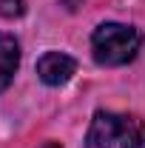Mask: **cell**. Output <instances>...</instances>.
Segmentation results:
<instances>
[{
	"instance_id": "1",
	"label": "cell",
	"mask_w": 145,
	"mask_h": 148,
	"mask_svg": "<svg viewBox=\"0 0 145 148\" xmlns=\"http://www.w3.org/2000/svg\"><path fill=\"white\" fill-rule=\"evenodd\" d=\"M85 148H145V123L122 111H97L85 134Z\"/></svg>"
},
{
	"instance_id": "2",
	"label": "cell",
	"mask_w": 145,
	"mask_h": 148,
	"mask_svg": "<svg viewBox=\"0 0 145 148\" xmlns=\"http://www.w3.org/2000/svg\"><path fill=\"white\" fill-rule=\"evenodd\" d=\"M145 37L128 23H103L91 34V51L100 66H125L140 54Z\"/></svg>"
},
{
	"instance_id": "3",
	"label": "cell",
	"mask_w": 145,
	"mask_h": 148,
	"mask_svg": "<svg viewBox=\"0 0 145 148\" xmlns=\"http://www.w3.org/2000/svg\"><path fill=\"white\" fill-rule=\"evenodd\" d=\"M77 71L74 57H68L66 51H46L37 60V77L46 86H66Z\"/></svg>"
},
{
	"instance_id": "4",
	"label": "cell",
	"mask_w": 145,
	"mask_h": 148,
	"mask_svg": "<svg viewBox=\"0 0 145 148\" xmlns=\"http://www.w3.org/2000/svg\"><path fill=\"white\" fill-rule=\"evenodd\" d=\"M20 66V43L12 34L0 32V91H6Z\"/></svg>"
},
{
	"instance_id": "5",
	"label": "cell",
	"mask_w": 145,
	"mask_h": 148,
	"mask_svg": "<svg viewBox=\"0 0 145 148\" xmlns=\"http://www.w3.org/2000/svg\"><path fill=\"white\" fill-rule=\"evenodd\" d=\"M0 14L3 17H17V14H23V0H0Z\"/></svg>"
},
{
	"instance_id": "6",
	"label": "cell",
	"mask_w": 145,
	"mask_h": 148,
	"mask_svg": "<svg viewBox=\"0 0 145 148\" xmlns=\"http://www.w3.org/2000/svg\"><path fill=\"white\" fill-rule=\"evenodd\" d=\"M40 148H63V145H60V143H43Z\"/></svg>"
}]
</instances>
